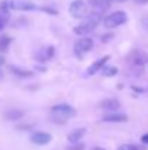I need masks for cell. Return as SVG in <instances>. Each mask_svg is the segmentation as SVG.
Segmentation results:
<instances>
[{"instance_id":"1","label":"cell","mask_w":148,"mask_h":150,"mask_svg":"<svg viewBox=\"0 0 148 150\" xmlns=\"http://www.w3.org/2000/svg\"><path fill=\"white\" fill-rule=\"evenodd\" d=\"M100 21H102V15H97V13L90 12V13L84 18V21H83L80 25H77V26L74 28V34H77V35H80V37L90 34V32L99 25Z\"/></svg>"},{"instance_id":"2","label":"cell","mask_w":148,"mask_h":150,"mask_svg":"<svg viewBox=\"0 0 148 150\" xmlns=\"http://www.w3.org/2000/svg\"><path fill=\"white\" fill-rule=\"evenodd\" d=\"M51 114H52V121L62 124L76 115V109L67 103H60V105H54L51 108Z\"/></svg>"},{"instance_id":"3","label":"cell","mask_w":148,"mask_h":150,"mask_svg":"<svg viewBox=\"0 0 148 150\" xmlns=\"http://www.w3.org/2000/svg\"><path fill=\"white\" fill-rule=\"evenodd\" d=\"M126 21H128L126 13H125L123 10H118V12H113V13L107 15V16L103 19V25H105V28L112 29V28H116V26L123 25Z\"/></svg>"},{"instance_id":"4","label":"cell","mask_w":148,"mask_h":150,"mask_svg":"<svg viewBox=\"0 0 148 150\" xmlns=\"http://www.w3.org/2000/svg\"><path fill=\"white\" fill-rule=\"evenodd\" d=\"M92 48H93V40L89 37H81L74 44V52L79 58H83L89 51H92Z\"/></svg>"},{"instance_id":"5","label":"cell","mask_w":148,"mask_h":150,"mask_svg":"<svg viewBox=\"0 0 148 150\" xmlns=\"http://www.w3.org/2000/svg\"><path fill=\"white\" fill-rule=\"evenodd\" d=\"M70 13L74 19H83L87 16V4L84 0H74L70 4Z\"/></svg>"},{"instance_id":"6","label":"cell","mask_w":148,"mask_h":150,"mask_svg":"<svg viewBox=\"0 0 148 150\" xmlns=\"http://www.w3.org/2000/svg\"><path fill=\"white\" fill-rule=\"evenodd\" d=\"M7 9H15V10H34L36 6L31 0H10L6 1Z\"/></svg>"},{"instance_id":"7","label":"cell","mask_w":148,"mask_h":150,"mask_svg":"<svg viewBox=\"0 0 148 150\" xmlns=\"http://www.w3.org/2000/svg\"><path fill=\"white\" fill-rule=\"evenodd\" d=\"M110 6V1L109 0H90V9L93 13H97V15H102L105 13Z\"/></svg>"},{"instance_id":"8","label":"cell","mask_w":148,"mask_h":150,"mask_svg":"<svg viewBox=\"0 0 148 150\" xmlns=\"http://www.w3.org/2000/svg\"><path fill=\"white\" fill-rule=\"evenodd\" d=\"M51 134L48 133H42V131H36V133H34L32 136H31V142L32 143H35V144H38V146H44V144H48L49 142H51Z\"/></svg>"},{"instance_id":"9","label":"cell","mask_w":148,"mask_h":150,"mask_svg":"<svg viewBox=\"0 0 148 150\" xmlns=\"http://www.w3.org/2000/svg\"><path fill=\"white\" fill-rule=\"evenodd\" d=\"M54 57V47L49 45V47H42L39 48V51L36 52V60L41 61V63H45Z\"/></svg>"},{"instance_id":"10","label":"cell","mask_w":148,"mask_h":150,"mask_svg":"<svg viewBox=\"0 0 148 150\" xmlns=\"http://www.w3.org/2000/svg\"><path fill=\"white\" fill-rule=\"evenodd\" d=\"M110 57L109 55H105V57H102V58H99L97 61H95L89 69H87V74L89 76H92V74H96L97 71H102V69H103V66L107 63V60H109Z\"/></svg>"},{"instance_id":"11","label":"cell","mask_w":148,"mask_h":150,"mask_svg":"<svg viewBox=\"0 0 148 150\" xmlns=\"http://www.w3.org/2000/svg\"><path fill=\"white\" fill-rule=\"evenodd\" d=\"M84 134H86V128H76L67 136V140L71 144H76V143H80V140L83 139Z\"/></svg>"},{"instance_id":"12","label":"cell","mask_w":148,"mask_h":150,"mask_svg":"<svg viewBox=\"0 0 148 150\" xmlns=\"http://www.w3.org/2000/svg\"><path fill=\"white\" fill-rule=\"evenodd\" d=\"M131 61H132L134 66L142 67L145 63H148V57L144 52H141V51H135V52L132 54V57H131Z\"/></svg>"},{"instance_id":"13","label":"cell","mask_w":148,"mask_h":150,"mask_svg":"<svg viewBox=\"0 0 148 150\" xmlns=\"http://www.w3.org/2000/svg\"><path fill=\"white\" fill-rule=\"evenodd\" d=\"M99 106L102 109H107V111H116L121 108V102L118 99H105L99 103Z\"/></svg>"},{"instance_id":"14","label":"cell","mask_w":148,"mask_h":150,"mask_svg":"<svg viewBox=\"0 0 148 150\" xmlns=\"http://www.w3.org/2000/svg\"><path fill=\"white\" fill-rule=\"evenodd\" d=\"M102 121L105 122H125L128 121V117L123 114H107L102 117Z\"/></svg>"},{"instance_id":"15","label":"cell","mask_w":148,"mask_h":150,"mask_svg":"<svg viewBox=\"0 0 148 150\" xmlns=\"http://www.w3.org/2000/svg\"><path fill=\"white\" fill-rule=\"evenodd\" d=\"M3 117L9 121H16V120H20L23 117V111L20 109H9L3 114Z\"/></svg>"},{"instance_id":"16","label":"cell","mask_w":148,"mask_h":150,"mask_svg":"<svg viewBox=\"0 0 148 150\" xmlns=\"http://www.w3.org/2000/svg\"><path fill=\"white\" fill-rule=\"evenodd\" d=\"M9 70H10L13 74L20 76V77H29V76H32V71L25 70V69H19V67H15V66H10V67H9Z\"/></svg>"},{"instance_id":"17","label":"cell","mask_w":148,"mask_h":150,"mask_svg":"<svg viewBox=\"0 0 148 150\" xmlns=\"http://www.w3.org/2000/svg\"><path fill=\"white\" fill-rule=\"evenodd\" d=\"M7 21H9V15H7V10H1L0 12V31L7 25Z\"/></svg>"},{"instance_id":"18","label":"cell","mask_w":148,"mask_h":150,"mask_svg":"<svg viewBox=\"0 0 148 150\" xmlns=\"http://www.w3.org/2000/svg\"><path fill=\"white\" fill-rule=\"evenodd\" d=\"M9 44H10V38L7 35L0 37V51H6L7 47H9Z\"/></svg>"},{"instance_id":"19","label":"cell","mask_w":148,"mask_h":150,"mask_svg":"<svg viewBox=\"0 0 148 150\" xmlns=\"http://www.w3.org/2000/svg\"><path fill=\"white\" fill-rule=\"evenodd\" d=\"M102 71H103L105 76H115V74L118 73V69H116V67H106V69H103Z\"/></svg>"},{"instance_id":"20","label":"cell","mask_w":148,"mask_h":150,"mask_svg":"<svg viewBox=\"0 0 148 150\" xmlns=\"http://www.w3.org/2000/svg\"><path fill=\"white\" fill-rule=\"evenodd\" d=\"M67 150H84V144L83 143H76V144H70Z\"/></svg>"},{"instance_id":"21","label":"cell","mask_w":148,"mask_h":150,"mask_svg":"<svg viewBox=\"0 0 148 150\" xmlns=\"http://www.w3.org/2000/svg\"><path fill=\"white\" fill-rule=\"evenodd\" d=\"M118 150H138V147L134 144H122L118 147Z\"/></svg>"},{"instance_id":"22","label":"cell","mask_w":148,"mask_h":150,"mask_svg":"<svg viewBox=\"0 0 148 150\" xmlns=\"http://www.w3.org/2000/svg\"><path fill=\"white\" fill-rule=\"evenodd\" d=\"M141 25H142V28L148 32V15L147 16H144V18L141 19Z\"/></svg>"},{"instance_id":"23","label":"cell","mask_w":148,"mask_h":150,"mask_svg":"<svg viewBox=\"0 0 148 150\" xmlns=\"http://www.w3.org/2000/svg\"><path fill=\"white\" fill-rule=\"evenodd\" d=\"M141 142L145 143V144H148V134H144V136L141 137Z\"/></svg>"},{"instance_id":"24","label":"cell","mask_w":148,"mask_h":150,"mask_svg":"<svg viewBox=\"0 0 148 150\" xmlns=\"http://www.w3.org/2000/svg\"><path fill=\"white\" fill-rule=\"evenodd\" d=\"M137 4H145V3H148V0H134Z\"/></svg>"},{"instance_id":"25","label":"cell","mask_w":148,"mask_h":150,"mask_svg":"<svg viewBox=\"0 0 148 150\" xmlns=\"http://www.w3.org/2000/svg\"><path fill=\"white\" fill-rule=\"evenodd\" d=\"M110 3H123V1H126V0H109Z\"/></svg>"},{"instance_id":"26","label":"cell","mask_w":148,"mask_h":150,"mask_svg":"<svg viewBox=\"0 0 148 150\" xmlns=\"http://www.w3.org/2000/svg\"><path fill=\"white\" fill-rule=\"evenodd\" d=\"M3 64H4V58L0 55V66H3Z\"/></svg>"},{"instance_id":"27","label":"cell","mask_w":148,"mask_h":150,"mask_svg":"<svg viewBox=\"0 0 148 150\" xmlns=\"http://www.w3.org/2000/svg\"><path fill=\"white\" fill-rule=\"evenodd\" d=\"M92 150H106V149H103V147H93Z\"/></svg>"},{"instance_id":"28","label":"cell","mask_w":148,"mask_h":150,"mask_svg":"<svg viewBox=\"0 0 148 150\" xmlns=\"http://www.w3.org/2000/svg\"><path fill=\"white\" fill-rule=\"evenodd\" d=\"M1 77H3V73H1V71H0V79H1Z\"/></svg>"}]
</instances>
